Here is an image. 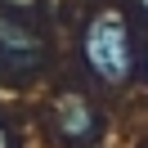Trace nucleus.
Wrapping results in <instances>:
<instances>
[{"mask_svg":"<svg viewBox=\"0 0 148 148\" xmlns=\"http://www.w3.org/2000/svg\"><path fill=\"white\" fill-rule=\"evenodd\" d=\"M63 130L67 135H90V108H85L81 99H63Z\"/></svg>","mask_w":148,"mask_h":148,"instance_id":"f03ea898","label":"nucleus"},{"mask_svg":"<svg viewBox=\"0 0 148 148\" xmlns=\"http://www.w3.org/2000/svg\"><path fill=\"white\" fill-rule=\"evenodd\" d=\"M0 148H9V135H5V130H0Z\"/></svg>","mask_w":148,"mask_h":148,"instance_id":"7ed1b4c3","label":"nucleus"},{"mask_svg":"<svg viewBox=\"0 0 148 148\" xmlns=\"http://www.w3.org/2000/svg\"><path fill=\"white\" fill-rule=\"evenodd\" d=\"M144 5H148V0H144Z\"/></svg>","mask_w":148,"mask_h":148,"instance_id":"20e7f679","label":"nucleus"},{"mask_svg":"<svg viewBox=\"0 0 148 148\" xmlns=\"http://www.w3.org/2000/svg\"><path fill=\"white\" fill-rule=\"evenodd\" d=\"M85 63L103 81H126L130 76V32L117 14H99L85 32Z\"/></svg>","mask_w":148,"mask_h":148,"instance_id":"f257e3e1","label":"nucleus"}]
</instances>
